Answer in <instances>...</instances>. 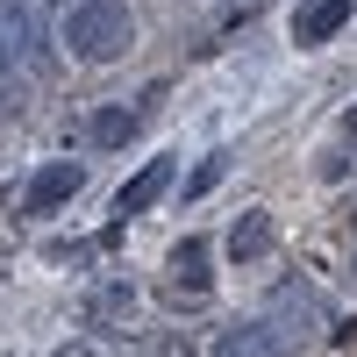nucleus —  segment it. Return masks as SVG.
Wrapping results in <instances>:
<instances>
[{
    "label": "nucleus",
    "instance_id": "1",
    "mask_svg": "<svg viewBox=\"0 0 357 357\" xmlns=\"http://www.w3.org/2000/svg\"><path fill=\"white\" fill-rule=\"evenodd\" d=\"M129 43H136V15L122 8V0H72L65 50L79 57V65H114Z\"/></svg>",
    "mask_w": 357,
    "mask_h": 357
},
{
    "label": "nucleus",
    "instance_id": "2",
    "mask_svg": "<svg viewBox=\"0 0 357 357\" xmlns=\"http://www.w3.org/2000/svg\"><path fill=\"white\" fill-rule=\"evenodd\" d=\"M86 186V172L72 165V158H57V165H43L36 178H29V193H22V215H57L72 193Z\"/></svg>",
    "mask_w": 357,
    "mask_h": 357
},
{
    "label": "nucleus",
    "instance_id": "3",
    "mask_svg": "<svg viewBox=\"0 0 357 357\" xmlns=\"http://www.w3.org/2000/svg\"><path fill=\"white\" fill-rule=\"evenodd\" d=\"M172 286L186 293V301H207V286H215V250H207L200 236H186V243L172 250Z\"/></svg>",
    "mask_w": 357,
    "mask_h": 357
},
{
    "label": "nucleus",
    "instance_id": "4",
    "mask_svg": "<svg viewBox=\"0 0 357 357\" xmlns=\"http://www.w3.org/2000/svg\"><path fill=\"white\" fill-rule=\"evenodd\" d=\"M343 22H350V0H307V8L293 15V43L314 50V43H329Z\"/></svg>",
    "mask_w": 357,
    "mask_h": 357
},
{
    "label": "nucleus",
    "instance_id": "5",
    "mask_svg": "<svg viewBox=\"0 0 357 357\" xmlns=\"http://www.w3.org/2000/svg\"><path fill=\"white\" fill-rule=\"evenodd\" d=\"M207 357H279V329H272V321H236V329L215 336Z\"/></svg>",
    "mask_w": 357,
    "mask_h": 357
},
{
    "label": "nucleus",
    "instance_id": "6",
    "mask_svg": "<svg viewBox=\"0 0 357 357\" xmlns=\"http://www.w3.org/2000/svg\"><path fill=\"white\" fill-rule=\"evenodd\" d=\"M165 186H172V158H151V165H143L122 193H114V215H122V222H129V215H143V207H151Z\"/></svg>",
    "mask_w": 357,
    "mask_h": 357
},
{
    "label": "nucleus",
    "instance_id": "7",
    "mask_svg": "<svg viewBox=\"0 0 357 357\" xmlns=\"http://www.w3.org/2000/svg\"><path fill=\"white\" fill-rule=\"evenodd\" d=\"M264 243H272V215H264V207H250V215L229 229V257H236V264H257Z\"/></svg>",
    "mask_w": 357,
    "mask_h": 357
},
{
    "label": "nucleus",
    "instance_id": "8",
    "mask_svg": "<svg viewBox=\"0 0 357 357\" xmlns=\"http://www.w3.org/2000/svg\"><path fill=\"white\" fill-rule=\"evenodd\" d=\"M22 50H29V22H22V8H0V72H15Z\"/></svg>",
    "mask_w": 357,
    "mask_h": 357
},
{
    "label": "nucleus",
    "instance_id": "9",
    "mask_svg": "<svg viewBox=\"0 0 357 357\" xmlns=\"http://www.w3.org/2000/svg\"><path fill=\"white\" fill-rule=\"evenodd\" d=\"M136 136V114L129 107H100L93 114V143H100V151H114V143H129Z\"/></svg>",
    "mask_w": 357,
    "mask_h": 357
},
{
    "label": "nucleus",
    "instance_id": "10",
    "mask_svg": "<svg viewBox=\"0 0 357 357\" xmlns=\"http://www.w3.org/2000/svg\"><path fill=\"white\" fill-rule=\"evenodd\" d=\"M222 172H229V158H222V151H215V158H200V165H193V178H186L178 193H186V200H207V193H215V178H222Z\"/></svg>",
    "mask_w": 357,
    "mask_h": 357
},
{
    "label": "nucleus",
    "instance_id": "11",
    "mask_svg": "<svg viewBox=\"0 0 357 357\" xmlns=\"http://www.w3.org/2000/svg\"><path fill=\"white\" fill-rule=\"evenodd\" d=\"M343 129H350V136H357V107H350V114H343Z\"/></svg>",
    "mask_w": 357,
    "mask_h": 357
}]
</instances>
